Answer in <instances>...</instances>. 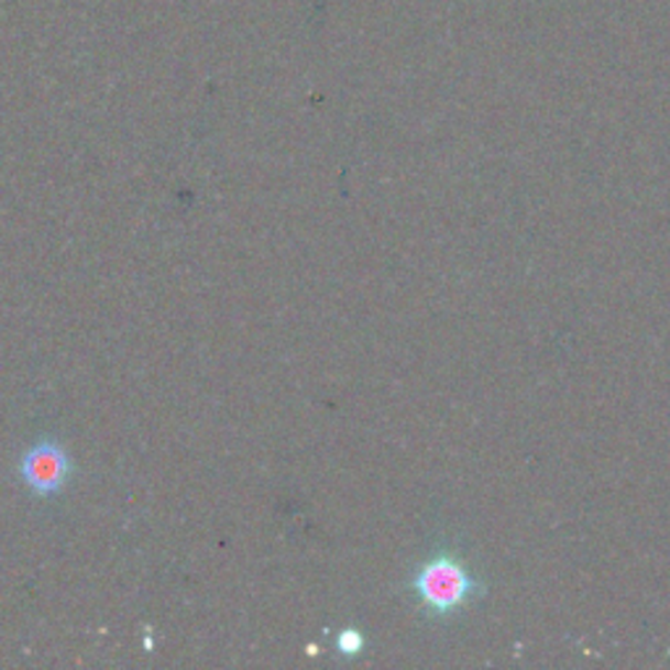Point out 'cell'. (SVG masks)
<instances>
[{"label": "cell", "mask_w": 670, "mask_h": 670, "mask_svg": "<svg viewBox=\"0 0 670 670\" xmlns=\"http://www.w3.org/2000/svg\"><path fill=\"white\" fill-rule=\"evenodd\" d=\"M406 586L425 620L438 626L453 624L469 607L487 597L485 579L476 576L466 558L448 545L432 550L411 571Z\"/></svg>", "instance_id": "1"}, {"label": "cell", "mask_w": 670, "mask_h": 670, "mask_svg": "<svg viewBox=\"0 0 670 670\" xmlns=\"http://www.w3.org/2000/svg\"><path fill=\"white\" fill-rule=\"evenodd\" d=\"M364 649H367V637H364V634L354 626L343 628V631L336 637V652L341 655V658H347V660L359 658Z\"/></svg>", "instance_id": "3"}, {"label": "cell", "mask_w": 670, "mask_h": 670, "mask_svg": "<svg viewBox=\"0 0 670 670\" xmlns=\"http://www.w3.org/2000/svg\"><path fill=\"white\" fill-rule=\"evenodd\" d=\"M74 464L58 443L43 440L32 446L22 459V480L37 497H53L72 480Z\"/></svg>", "instance_id": "2"}]
</instances>
